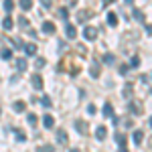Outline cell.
I'll list each match as a JSON object with an SVG mask.
<instances>
[{
    "instance_id": "1",
    "label": "cell",
    "mask_w": 152,
    "mask_h": 152,
    "mask_svg": "<svg viewBox=\"0 0 152 152\" xmlns=\"http://www.w3.org/2000/svg\"><path fill=\"white\" fill-rule=\"evenodd\" d=\"M83 37H85L87 41H95V39H97V28H95V26H85V28H83Z\"/></svg>"
},
{
    "instance_id": "2",
    "label": "cell",
    "mask_w": 152,
    "mask_h": 152,
    "mask_svg": "<svg viewBox=\"0 0 152 152\" xmlns=\"http://www.w3.org/2000/svg\"><path fill=\"white\" fill-rule=\"evenodd\" d=\"M31 85H33V89L41 91V89H43V77H41L39 73H35V75L31 77Z\"/></svg>"
},
{
    "instance_id": "3",
    "label": "cell",
    "mask_w": 152,
    "mask_h": 152,
    "mask_svg": "<svg viewBox=\"0 0 152 152\" xmlns=\"http://www.w3.org/2000/svg\"><path fill=\"white\" fill-rule=\"evenodd\" d=\"M43 126H45L47 130L55 128V118H53V116H49V114H45V116H43Z\"/></svg>"
},
{
    "instance_id": "4",
    "label": "cell",
    "mask_w": 152,
    "mask_h": 152,
    "mask_svg": "<svg viewBox=\"0 0 152 152\" xmlns=\"http://www.w3.org/2000/svg\"><path fill=\"white\" fill-rule=\"evenodd\" d=\"M65 35H67V39H75L77 37V28L73 26V24H65Z\"/></svg>"
},
{
    "instance_id": "5",
    "label": "cell",
    "mask_w": 152,
    "mask_h": 152,
    "mask_svg": "<svg viewBox=\"0 0 152 152\" xmlns=\"http://www.w3.org/2000/svg\"><path fill=\"white\" fill-rule=\"evenodd\" d=\"M128 110L132 112V114H142V105H140V102H130V105H128Z\"/></svg>"
},
{
    "instance_id": "6",
    "label": "cell",
    "mask_w": 152,
    "mask_h": 152,
    "mask_svg": "<svg viewBox=\"0 0 152 152\" xmlns=\"http://www.w3.org/2000/svg\"><path fill=\"white\" fill-rule=\"evenodd\" d=\"M67 140H69V138H67V132L63 128H59L57 130V142L59 144H67Z\"/></svg>"
},
{
    "instance_id": "7",
    "label": "cell",
    "mask_w": 152,
    "mask_h": 152,
    "mask_svg": "<svg viewBox=\"0 0 152 152\" xmlns=\"http://www.w3.org/2000/svg\"><path fill=\"white\" fill-rule=\"evenodd\" d=\"M105 136H107V128H105V126H97V130H95V138H97V140H104Z\"/></svg>"
},
{
    "instance_id": "8",
    "label": "cell",
    "mask_w": 152,
    "mask_h": 152,
    "mask_svg": "<svg viewBox=\"0 0 152 152\" xmlns=\"http://www.w3.org/2000/svg\"><path fill=\"white\" fill-rule=\"evenodd\" d=\"M12 110H14V112H16V114H23L24 110H26V104H24V102H20V99H18V102H14V104H12Z\"/></svg>"
},
{
    "instance_id": "9",
    "label": "cell",
    "mask_w": 152,
    "mask_h": 152,
    "mask_svg": "<svg viewBox=\"0 0 152 152\" xmlns=\"http://www.w3.org/2000/svg\"><path fill=\"white\" fill-rule=\"evenodd\" d=\"M55 31H57V28H55V24L53 23H43V33H47V35H53V33H55Z\"/></svg>"
},
{
    "instance_id": "10",
    "label": "cell",
    "mask_w": 152,
    "mask_h": 152,
    "mask_svg": "<svg viewBox=\"0 0 152 152\" xmlns=\"http://www.w3.org/2000/svg\"><path fill=\"white\" fill-rule=\"evenodd\" d=\"M87 18H91V12H89V10H81V12H77V20H79V23H85Z\"/></svg>"
},
{
    "instance_id": "11",
    "label": "cell",
    "mask_w": 152,
    "mask_h": 152,
    "mask_svg": "<svg viewBox=\"0 0 152 152\" xmlns=\"http://www.w3.org/2000/svg\"><path fill=\"white\" fill-rule=\"evenodd\" d=\"M107 24H110V26H116L118 24V14L116 12H107Z\"/></svg>"
},
{
    "instance_id": "12",
    "label": "cell",
    "mask_w": 152,
    "mask_h": 152,
    "mask_svg": "<svg viewBox=\"0 0 152 152\" xmlns=\"http://www.w3.org/2000/svg\"><path fill=\"white\" fill-rule=\"evenodd\" d=\"M24 53H26V55H35L37 53V45L35 43H26V45H24Z\"/></svg>"
},
{
    "instance_id": "13",
    "label": "cell",
    "mask_w": 152,
    "mask_h": 152,
    "mask_svg": "<svg viewBox=\"0 0 152 152\" xmlns=\"http://www.w3.org/2000/svg\"><path fill=\"white\" fill-rule=\"evenodd\" d=\"M16 69H18V71H26V59H24V57L16 59Z\"/></svg>"
},
{
    "instance_id": "14",
    "label": "cell",
    "mask_w": 152,
    "mask_h": 152,
    "mask_svg": "<svg viewBox=\"0 0 152 152\" xmlns=\"http://www.w3.org/2000/svg\"><path fill=\"white\" fill-rule=\"evenodd\" d=\"M132 138H134V142H136V144H142V138H144V132H142V130H136V132L132 134Z\"/></svg>"
},
{
    "instance_id": "15",
    "label": "cell",
    "mask_w": 152,
    "mask_h": 152,
    "mask_svg": "<svg viewBox=\"0 0 152 152\" xmlns=\"http://www.w3.org/2000/svg\"><path fill=\"white\" fill-rule=\"evenodd\" d=\"M0 57L4 59V61H10V57H12V51H10V49H0Z\"/></svg>"
},
{
    "instance_id": "16",
    "label": "cell",
    "mask_w": 152,
    "mask_h": 152,
    "mask_svg": "<svg viewBox=\"0 0 152 152\" xmlns=\"http://www.w3.org/2000/svg\"><path fill=\"white\" fill-rule=\"evenodd\" d=\"M2 26H4V28H6V31H10L12 26H14V20H12L10 16H6V18H4V20H2Z\"/></svg>"
},
{
    "instance_id": "17",
    "label": "cell",
    "mask_w": 152,
    "mask_h": 152,
    "mask_svg": "<svg viewBox=\"0 0 152 152\" xmlns=\"http://www.w3.org/2000/svg\"><path fill=\"white\" fill-rule=\"evenodd\" d=\"M104 116L105 118H112V116H114V107H112V104H105L104 105Z\"/></svg>"
},
{
    "instance_id": "18",
    "label": "cell",
    "mask_w": 152,
    "mask_h": 152,
    "mask_svg": "<svg viewBox=\"0 0 152 152\" xmlns=\"http://www.w3.org/2000/svg\"><path fill=\"white\" fill-rule=\"evenodd\" d=\"M89 75H91V77H99V65H97V63H91Z\"/></svg>"
},
{
    "instance_id": "19",
    "label": "cell",
    "mask_w": 152,
    "mask_h": 152,
    "mask_svg": "<svg viewBox=\"0 0 152 152\" xmlns=\"http://www.w3.org/2000/svg\"><path fill=\"white\" fill-rule=\"evenodd\" d=\"M75 130L81 132V134H85V132H87V124H85V122H75Z\"/></svg>"
},
{
    "instance_id": "20",
    "label": "cell",
    "mask_w": 152,
    "mask_h": 152,
    "mask_svg": "<svg viewBox=\"0 0 152 152\" xmlns=\"http://www.w3.org/2000/svg\"><path fill=\"white\" fill-rule=\"evenodd\" d=\"M20 8L23 10H31L33 8V0H20Z\"/></svg>"
},
{
    "instance_id": "21",
    "label": "cell",
    "mask_w": 152,
    "mask_h": 152,
    "mask_svg": "<svg viewBox=\"0 0 152 152\" xmlns=\"http://www.w3.org/2000/svg\"><path fill=\"white\" fill-rule=\"evenodd\" d=\"M26 122H28V124H31V126L35 128V126H37V122H39V118H37L35 114H28V116H26Z\"/></svg>"
},
{
    "instance_id": "22",
    "label": "cell",
    "mask_w": 152,
    "mask_h": 152,
    "mask_svg": "<svg viewBox=\"0 0 152 152\" xmlns=\"http://www.w3.org/2000/svg\"><path fill=\"white\" fill-rule=\"evenodd\" d=\"M41 105H43V107H51V97H49V95H43V97H41Z\"/></svg>"
},
{
    "instance_id": "23",
    "label": "cell",
    "mask_w": 152,
    "mask_h": 152,
    "mask_svg": "<svg viewBox=\"0 0 152 152\" xmlns=\"http://www.w3.org/2000/svg\"><path fill=\"white\" fill-rule=\"evenodd\" d=\"M12 8H14V0H4V10L12 12Z\"/></svg>"
},
{
    "instance_id": "24",
    "label": "cell",
    "mask_w": 152,
    "mask_h": 152,
    "mask_svg": "<svg viewBox=\"0 0 152 152\" xmlns=\"http://www.w3.org/2000/svg\"><path fill=\"white\" fill-rule=\"evenodd\" d=\"M134 18H136V20H140V23H144V12L138 10V8H134Z\"/></svg>"
},
{
    "instance_id": "25",
    "label": "cell",
    "mask_w": 152,
    "mask_h": 152,
    "mask_svg": "<svg viewBox=\"0 0 152 152\" xmlns=\"http://www.w3.org/2000/svg\"><path fill=\"white\" fill-rule=\"evenodd\" d=\"M104 61H105V63H107V65H114V61H116V57H114L112 53H107V55H105V57H104Z\"/></svg>"
},
{
    "instance_id": "26",
    "label": "cell",
    "mask_w": 152,
    "mask_h": 152,
    "mask_svg": "<svg viewBox=\"0 0 152 152\" xmlns=\"http://www.w3.org/2000/svg\"><path fill=\"white\" fill-rule=\"evenodd\" d=\"M14 136H16V140H18V142H24V140H26V136H24L23 130H16V134H14Z\"/></svg>"
},
{
    "instance_id": "27",
    "label": "cell",
    "mask_w": 152,
    "mask_h": 152,
    "mask_svg": "<svg viewBox=\"0 0 152 152\" xmlns=\"http://www.w3.org/2000/svg\"><path fill=\"white\" fill-rule=\"evenodd\" d=\"M116 142L120 146H124V144H126V136H124V134H116Z\"/></svg>"
},
{
    "instance_id": "28",
    "label": "cell",
    "mask_w": 152,
    "mask_h": 152,
    "mask_svg": "<svg viewBox=\"0 0 152 152\" xmlns=\"http://www.w3.org/2000/svg\"><path fill=\"white\" fill-rule=\"evenodd\" d=\"M39 152H55V148H53L51 144H47V146H41V148H39Z\"/></svg>"
},
{
    "instance_id": "29",
    "label": "cell",
    "mask_w": 152,
    "mask_h": 152,
    "mask_svg": "<svg viewBox=\"0 0 152 152\" xmlns=\"http://www.w3.org/2000/svg\"><path fill=\"white\" fill-rule=\"evenodd\" d=\"M124 87H126V89H124V97H130V95H132V85H124Z\"/></svg>"
},
{
    "instance_id": "30",
    "label": "cell",
    "mask_w": 152,
    "mask_h": 152,
    "mask_svg": "<svg viewBox=\"0 0 152 152\" xmlns=\"http://www.w3.org/2000/svg\"><path fill=\"white\" fill-rule=\"evenodd\" d=\"M140 65V59L138 57H132V61H130V67H138Z\"/></svg>"
},
{
    "instance_id": "31",
    "label": "cell",
    "mask_w": 152,
    "mask_h": 152,
    "mask_svg": "<svg viewBox=\"0 0 152 152\" xmlns=\"http://www.w3.org/2000/svg\"><path fill=\"white\" fill-rule=\"evenodd\" d=\"M18 24H20L23 28H26V26H28V20H26L24 16H20V18H18Z\"/></svg>"
},
{
    "instance_id": "32",
    "label": "cell",
    "mask_w": 152,
    "mask_h": 152,
    "mask_svg": "<svg viewBox=\"0 0 152 152\" xmlns=\"http://www.w3.org/2000/svg\"><path fill=\"white\" fill-rule=\"evenodd\" d=\"M35 65H37V69H41V67L45 65V59H43V57H39V59L35 61Z\"/></svg>"
},
{
    "instance_id": "33",
    "label": "cell",
    "mask_w": 152,
    "mask_h": 152,
    "mask_svg": "<svg viewBox=\"0 0 152 152\" xmlns=\"http://www.w3.org/2000/svg\"><path fill=\"white\" fill-rule=\"evenodd\" d=\"M41 4H43L45 8H51V4H53V0H41Z\"/></svg>"
},
{
    "instance_id": "34",
    "label": "cell",
    "mask_w": 152,
    "mask_h": 152,
    "mask_svg": "<svg viewBox=\"0 0 152 152\" xmlns=\"http://www.w3.org/2000/svg\"><path fill=\"white\" fill-rule=\"evenodd\" d=\"M128 65H122V67H120V73H122V75H126V73H128Z\"/></svg>"
},
{
    "instance_id": "35",
    "label": "cell",
    "mask_w": 152,
    "mask_h": 152,
    "mask_svg": "<svg viewBox=\"0 0 152 152\" xmlns=\"http://www.w3.org/2000/svg\"><path fill=\"white\" fill-rule=\"evenodd\" d=\"M77 4V0H65V6H75Z\"/></svg>"
},
{
    "instance_id": "36",
    "label": "cell",
    "mask_w": 152,
    "mask_h": 152,
    "mask_svg": "<svg viewBox=\"0 0 152 152\" xmlns=\"http://www.w3.org/2000/svg\"><path fill=\"white\" fill-rule=\"evenodd\" d=\"M61 16H63V18L67 20V16H69V12H67V8H63V10H61Z\"/></svg>"
},
{
    "instance_id": "37",
    "label": "cell",
    "mask_w": 152,
    "mask_h": 152,
    "mask_svg": "<svg viewBox=\"0 0 152 152\" xmlns=\"http://www.w3.org/2000/svg\"><path fill=\"white\" fill-rule=\"evenodd\" d=\"M87 114H95V105H87Z\"/></svg>"
},
{
    "instance_id": "38",
    "label": "cell",
    "mask_w": 152,
    "mask_h": 152,
    "mask_svg": "<svg viewBox=\"0 0 152 152\" xmlns=\"http://www.w3.org/2000/svg\"><path fill=\"white\" fill-rule=\"evenodd\" d=\"M114 0H104V6H107V4H112Z\"/></svg>"
},
{
    "instance_id": "39",
    "label": "cell",
    "mask_w": 152,
    "mask_h": 152,
    "mask_svg": "<svg viewBox=\"0 0 152 152\" xmlns=\"http://www.w3.org/2000/svg\"><path fill=\"white\" fill-rule=\"evenodd\" d=\"M118 152H128V150H126V148H124V146H120V150H118Z\"/></svg>"
},
{
    "instance_id": "40",
    "label": "cell",
    "mask_w": 152,
    "mask_h": 152,
    "mask_svg": "<svg viewBox=\"0 0 152 152\" xmlns=\"http://www.w3.org/2000/svg\"><path fill=\"white\" fill-rule=\"evenodd\" d=\"M69 152H81V150H79V148H71Z\"/></svg>"
},
{
    "instance_id": "41",
    "label": "cell",
    "mask_w": 152,
    "mask_h": 152,
    "mask_svg": "<svg viewBox=\"0 0 152 152\" xmlns=\"http://www.w3.org/2000/svg\"><path fill=\"white\" fill-rule=\"evenodd\" d=\"M132 2H134V0H126V4H132Z\"/></svg>"
},
{
    "instance_id": "42",
    "label": "cell",
    "mask_w": 152,
    "mask_h": 152,
    "mask_svg": "<svg viewBox=\"0 0 152 152\" xmlns=\"http://www.w3.org/2000/svg\"><path fill=\"white\" fill-rule=\"evenodd\" d=\"M150 128H152V118H150Z\"/></svg>"
},
{
    "instance_id": "43",
    "label": "cell",
    "mask_w": 152,
    "mask_h": 152,
    "mask_svg": "<svg viewBox=\"0 0 152 152\" xmlns=\"http://www.w3.org/2000/svg\"><path fill=\"white\" fill-rule=\"evenodd\" d=\"M150 146H152V138H150Z\"/></svg>"
},
{
    "instance_id": "44",
    "label": "cell",
    "mask_w": 152,
    "mask_h": 152,
    "mask_svg": "<svg viewBox=\"0 0 152 152\" xmlns=\"http://www.w3.org/2000/svg\"><path fill=\"white\" fill-rule=\"evenodd\" d=\"M0 112H2V110H0Z\"/></svg>"
}]
</instances>
